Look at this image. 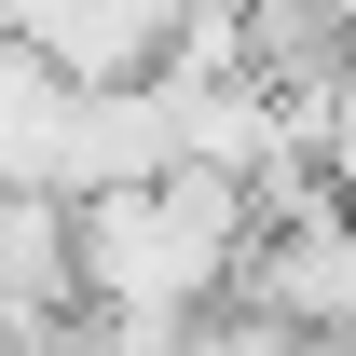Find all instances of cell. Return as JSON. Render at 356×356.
<instances>
[{"label": "cell", "mask_w": 356, "mask_h": 356, "mask_svg": "<svg viewBox=\"0 0 356 356\" xmlns=\"http://www.w3.org/2000/svg\"><path fill=\"white\" fill-rule=\"evenodd\" d=\"M261 206L233 192L220 165H165V178H110L69 206V247H83V315L96 329H206L233 302V261H247Z\"/></svg>", "instance_id": "cell-1"}, {"label": "cell", "mask_w": 356, "mask_h": 356, "mask_svg": "<svg viewBox=\"0 0 356 356\" xmlns=\"http://www.w3.org/2000/svg\"><path fill=\"white\" fill-rule=\"evenodd\" d=\"M315 14H329V42H343V69H356V0H315Z\"/></svg>", "instance_id": "cell-3"}, {"label": "cell", "mask_w": 356, "mask_h": 356, "mask_svg": "<svg viewBox=\"0 0 356 356\" xmlns=\"http://www.w3.org/2000/svg\"><path fill=\"white\" fill-rule=\"evenodd\" d=\"M0 315L42 343L83 315V247H69V192H0Z\"/></svg>", "instance_id": "cell-2"}]
</instances>
